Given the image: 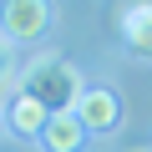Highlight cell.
Returning <instances> with one entry per match:
<instances>
[{
  "label": "cell",
  "instance_id": "obj_1",
  "mask_svg": "<svg viewBox=\"0 0 152 152\" xmlns=\"http://www.w3.org/2000/svg\"><path fill=\"white\" fill-rule=\"evenodd\" d=\"M81 91H86L81 71H76L66 56H56V51H46V56L26 61V71H20V96L41 102L51 117H66V112H76Z\"/></svg>",
  "mask_w": 152,
  "mask_h": 152
},
{
  "label": "cell",
  "instance_id": "obj_2",
  "mask_svg": "<svg viewBox=\"0 0 152 152\" xmlns=\"http://www.w3.org/2000/svg\"><path fill=\"white\" fill-rule=\"evenodd\" d=\"M51 26V0H0V36L15 41H41Z\"/></svg>",
  "mask_w": 152,
  "mask_h": 152
},
{
  "label": "cell",
  "instance_id": "obj_3",
  "mask_svg": "<svg viewBox=\"0 0 152 152\" xmlns=\"http://www.w3.org/2000/svg\"><path fill=\"white\" fill-rule=\"evenodd\" d=\"M71 117L81 122L86 132H112V127H122V96L107 91V86H86Z\"/></svg>",
  "mask_w": 152,
  "mask_h": 152
},
{
  "label": "cell",
  "instance_id": "obj_4",
  "mask_svg": "<svg viewBox=\"0 0 152 152\" xmlns=\"http://www.w3.org/2000/svg\"><path fill=\"white\" fill-rule=\"evenodd\" d=\"M122 46L137 61H152V0H132L122 10Z\"/></svg>",
  "mask_w": 152,
  "mask_h": 152
},
{
  "label": "cell",
  "instance_id": "obj_5",
  "mask_svg": "<svg viewBox=\"0 0 152 152\" xmlns=\"http://www.w3.org/2000/svg\"><path fill=\"white\" fill-rule=\"evenodd\" d=\"M86 137H91V132L66 112V117H51V122H46L41 147H46V152H81V147H86Z\"/></svg>",
  "mask_w": 152,
  "mask_h": 152
},
{
  "label": "cell",
  "instance_id": "obj_6",
  "mask_svg": "<svg viewBox=\"0 0 152 152\" xmlns=\"http://www.w3.org/2000/svg\"><path fill=\"white\" fill-rule=\"evenodd\" d=\"M5 122H10V132H20V137H41L46 132V122H51V112L41 107V102H31V96H10V107H5Z\"/></svg>",
  "mask_w": 152,
  "mask_h": 152
},
{
  "label": "cell",
  "instance_id": "obj_7",
  "mask_svg": "<svg viewBox=\"0 0 152 152\" xmlns=\"http://www.w3.org/2000/svg\"><path fill=\"white\" fill-rule=\"evenodd\" d=\"M15 76V56H10V41L0 36V91H5V81Z\"/></svg>",
  "mask_w": 152,
  "mask_h": 152
},
{
  "label": "cell",
  "instance_id": "obj_8",
  "mask_svg": "<svg viewBox=\"0 0 152 152\" xmlns=\"http://www.w3.org/2000/svg\"><path fill=\"white\" fill-rule=\"evenodd\" d=\"M137 152H152V147H137Z\"/></svg>",
  "mask_w": 152,
  "mask_h": 152
}]
</instances>
